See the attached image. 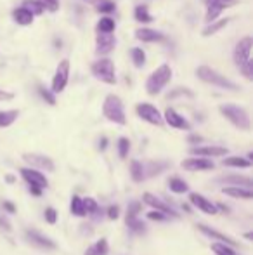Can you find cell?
Segmentation results:
<instances>
[{
  "label": "cell",
  "mask_w": 253,
  "mask_h": 255,
  "mask_svg": "<svg viewBox=\"0 0 253 255\" xmlns=\"http://www.w3.org/2000/svg\"><path fill=\"white\" fill-rule=\"evenodd\" d=\"M172 68L169 64H162L160 68H156L146 80V91L149 96H158L163 89L169 85V82L172 80Z\"/></svg>",
  "instance_id": "obj_1"
},
{
  "label": "cell",
  "mask_w": 253,
  "mask_h": 255,
  "mask_svg": "<svg viewBox=\"0 0 253 255\" xmlns=\"http://www.w3.org/2000/svg\"><path fill=\"white\" fill-rule=\"evenodd\" d=\"M219 111H220V115L226 117L236 128H240V130H250V127H252L250 117H248L245 108L238 106V104H220Z\"/></svg>",
  "instance_id": "obj_2"
},
{
  "label": "cell",
  "mask_w": 253,
  "mask_h": 255,
  "mask_svg": "<svg viewBox=\"0 0 253 255\" xmlns=\"http://www.w3.org/2000/svg\"><path fill=\"white\" fill-rule=\"evenodd\" d=\"M102 115H104L109 122H113V124H116V125L127 124L123 103H122V99L115 94H109L108 98L104 99V104H102Z\"/></svg>",
  "instance_id": "obj_3"
},
{
  "label": "cell",
  "mask_w": 253,
  "mask_h": 255,
  "mask_svg": "<svg viewBox=\"0 0 253 255\" xmlns=\"http://www.w3.org/2000/svg\"><path fill=\"white\" fill-rule=\"evenodd\" d=\"M196 75H198L199 80H203L205 84H212V85H215V87L226 89V91H238V89H240L233 80H229V78L224 77V75L217 73V71L212 70L210 66H199L198 70H196Z\"/></svg>",
  "instance_id": "obj_4"
},
{
  "label": "cell",
  "mask_w": 253,
  "mask_h": 255,
  "mask_svg": "<svg viewBox=\"0 0 253 255\" xmlns=\"http://www.w3.org/2000/svg\"><path fill=\"white\" fill-rule=\"evenodd\" d=\"M92 75H94L97 80L104 82L108 85L116 84V73H115V63L108 57L104 59H97L95 63H92Z\"/></svg>",
  "instance_id": "obj_5"
},
{
  "label": "cell",
  "mask_w": 253,
  "mask_h": 255,
  "mask_svg": "<svg viewBox=\"0 0 253 255\" xmlns=\"http://www.w3.org/2000/svg\"><path fill=\"white\" fill-rule=\"evenodd\" d=\"M68 80H70V61L63 59L59 61L58 68H56L54 78H52V94H61L66 89Z\"/></svg>",
  "instance_id": "obj_6"
},
{
  "label": "cell",
  "mask_w": 253,
  "mask_h": 255,
  "mask_svg": "<svg viewBox=\"0 0 253 255\" xmlns=\"http://www.w3.org/2000/svg\"><path fill=\"white\" fill-rule=\"evenodd\" d=\"M135 111H137V115L142 118L144 122H148V124L151 125H163V115L158 111V108L153 106V104L149 103H139L137 106H135Z\"/></svg>",
  "instance_id": "obj_7"
},
{
  "label": "cell",
  "mask_w": 253,
  "mask_h": 255,
  "mask_svg": "<svg viewBox=\"0 0 253 255\" xmlns=\"http://www.w3.org/2000/svg\"><path fill=\"white\" fill-rule=\"evenodd\" d=\"M21 172V177L26 181V184L30 188H38V189H45L49 186V181L40 170H35V168H30V167H23L19 168Z\"/></svg>",
  "instance_id": "obj_8"
},
{
  "label": "cell",
  "mask_w": 253,
  "mask_h": 255,
  "mask_svg": "<svg viewBox=\"0 0 253 255\" xmlns=\"http://www.w3.org/2000/svg\"><path fill=\"white\" fill-rule=\"evenodd\" d=\"M142 202L146 205H149L151 208H155V210L162 212V214H165L167 217H179V212L175 210V208L172 207V205H169L167 202H163L162 198H158V196L151 195V193H144L142 195Z\"/></svg>",
  "instance_id": "obj_9"
},
{
  "label": "cell",
  "mask_w": 253,
  "mask_h": 255,
  "mask_svg": "<svg viewBox=\"0 0 253 255\" xmlns=\"http://www.w3.org/2000/svg\"><path fill=\"white\" fill-rule=\"evenodd\" d=\"M206 3V23H213L219 17V14L222 10H226L227 7H233L238 3V0H205Z\"/></svg>",
  "instance_id": "obj_10"
},
{
  "label": "cell",
  "mask_w": 253,
  "mask_h": 255,
  "mask_svg": "<svg viewBox=\"0 0 253 255\" xmlns=\"http://www.w3.org/2000/svg\"><path fill=\"white\" fill-rule=\"evenodd\" d=\"M23 160L26 161L28 165H31L30 168H40V170H47V172H54L56 165L54 161L51 160L49 156H45V154H37V153H26L23 154Z\"/></svg>",
  "instance_id": "obj_11"
},
{
  "label": "cell",
  "mask_w": 253,
  "mask_h": 255,
  "mask_svg": "<svg viewBox=\"0 0 253 255\" xmlns=\"http://www.w3.org/2000/svg\"><path fill=\"white\" fill-rule=\"evenodd\" d=\"M252 44H253L252 37H245V38H241L236 44V47H234V61H236V64L240 68L250 61Z\"/></svg>",
  "instance_id": "obj_12"
},
{
  "label": "cell",
  "mask_w": 253,
  "mask_h": 255,
  "mask_svg": "<svg viewBox=\"0 0 253 255\" xmlns=\"http://www.w3.org/2000/svg\"><path fill=\"white\" fill-rule=\"evenodd\" d=\"M24 236H26V240L31 243V245L38 247V249H44V250H54L56 247V242L54 240H51L49 236H44L42 233L35 231V229H28L26 233H24Z\"/></svg>",
  "instance_id": "obj_13"
},
{
  "label": "cell",
  "mask_w": 253,
  "mask_h": 255,
  "mask_svg": "<svg viewBox=\"0 0 253 255\" xmlns=\"http://www.w3.org/2000/svg\"><path fill=\"white\" fill-rule=\"evenodd\" d=\"M184 170H189V172H205V170H213L215 168V163L208 158H187L184 160L182 163Z\"/></svg>",
  "instance_id": "obj_14"
},
{
  "label": "cell",
  "mask_w": 253,
  "mask_h": 255,
  "mask_svg": "<svg viewBox=\"0 0 253 255\" xmlns=\"http://www.w3.org/2000/svg\"><path fill=\"white\" fill-rule=\"evenodd\" d=\"M189 202L194 205L198 210H201L203 214H206V215H217V214H219V208H217V205L212 203L208 198H205L203 195H199V193H191Z\"/></svg>",
  "instance_id": "obj_15"
},
{
  "label": "cell",
  "mask_w": 253,
  "mask_h": 255,
  "mask_svg": "<svg viewBox=\"0 0 253 255\" xmlns=\"http://www.w3.org/2000/svg\"><path fill=\"white\" fill-rule=\"evenodd\" d=\"M189 153L196 158H203V156H226L229 153V149L224 148V146H196V148H191Z\"/></svg>",
  "instance_id": "obj_16"
},
{
  "label": "cell",
  "mask_w": 253,
  "mask_h": 255,
  "mask_svg": "<svg viewBox=\"0 0 253 255\" xmlns=\"http://www.w3.org/2000/svg\"><path fill=\"white\" fill-rule=\"evenodd\" d=\"M163 122H167L170 127L179 128V130H189V128H191L189 122H187L182 115L177 113L175 110H172V108H169V110L165 111V120H163Z\"/></svg>",
  "instance_id": "obj_17"
},
{
  "label": "cell",
  "mask_w": 253,
  "mask_h": 255,
  "mask_svg": "<svg viewBox=\"0 0 253 255\" xmlns=\"http://www.w3.org/2000/svg\"><path fill=\"white\" fill-rule=\"evenodd\" d=\"M217 182H222V184H231L229 188H247L250 189L253 181L252 177H247V175H224V177H219Z\"/></svg>",
  "instance_id": "obj_18"
},
{
  "label": "cell",
  "mask_w": 253,
  "mask_h": 255,
  "mask_svg": "<svg viewBox=\"0 0 253 255\" xmlns=\"http://www.w3.org/2000/svg\"><path fill=\"white\" fill-rule=\"evenodd\" d=\"M198 229L205 236H208V238L217 240V243H224V245H229V247L236 245V242H234L233 238H229V236H226V235H222V233L215 231V229H212L210 226H206V224H198Z\"/></svg>",
  "instance_id": "obj_19"
},
{
  "label": "cell",
  "mask_w": 253,
  "mask_h": 255,
  "mask_svg": "<svg viewBox=\"0 0 253 255\" xmlns=\"http://www.w3.org/2000/svg\"><path fill=\"white\" fill-rule=\"evenodd\" d=\"M135 38L141 42H163L165 35L162 31L151 30V28H139L135 30Z\"/></svg>",
  "instance_id": "obj_20"
},
{
  "label": "cell",
  "mask_w": 253,
  "mask_h": 255,
  "mask_svg": "<svg viewBox=\"0 0 253 255\" xmlns=\"http://www.w3.org/2000/svg\"><path fill=\"white\" fill-rule=\"evenodd\" d=\"M116 38L113 35H101L99 33L97 40H95V51L97 54H109L115 49Z\"/></svg>",
  "instance_id": "obj_21"
},
{
  "label": "cell",
  "mask_w": 253,
  "mask_h": 255,
  "mask_svg": "<svg viewBox=\"0 0 253 255\" xmlns=\"http://www.w3.org/2000/svg\"><path fill=\"white\" fill-rule=\"evenodd\" d=\"M84 208L85 215H88L92 221H101L102 219V210L94 198H84Z\"/></svg>",
  "instance_id": "obj_22"
},
{
  "label": "cell",
  "mask_w": 253,
  "mask_h": 255,
  "mask_svg": "<svg viewBox=\"0 0 253 255\" xmlns=\"http://www.w3.org/2000/svg\"><path fill=\"white\" fill-rule=\"evenodd\" d=\"M222 193L231 198H238V200H252L253 193L252 189L247 188H222Z\"/></svg>",
  "instance_id": "obj_23"
},
{
  "label": "cell",
  "mask_w": 253,
  "mask_h": 255,
  "mask_svg": "<svg viewBox=\"0 0 253 255\" xmlns=\"http://www.w3.org/2000/svg\"><path fill=\"white\" fill-rule=\"evenodd\" d=\"M12 17L14 21H16L17 24H21V26H30L31 23H33V14H30L26 9H23V7H19V9H14L12 10Z\"/></svg>",
  "instance_id": "obj_24"
},
{
  "label": "cell",
  "mask_w": 253,
  "mask_h": 255,
  "mask_svg": "<svg viewBox=\"0 0 253 255\" xmlns=\"http://www.w3.org/2000/svg\"><path fill=\"white\" fill-rule=\"evenodd\" d=\"M130 175L134 182H142L146 179V165L139 160H134L130 163Z\"/></svg>",
  "instance_id": "obj_25"
},
{
  "label": "cell",
  "mask_w": 253,
  "mask_h": 255,
  "mask_svg": "<svg viewBox=\"0 0 253 255\" xmlns=\"http://www.w3.org/2000/svg\"><path fill=\"white\" fill-rule=\"evenodd\" d=\"M109 254V245L104 238H101L99 242H95L94 245H90L85 250L84 255H108Z\"/></svg>",
  "instance_id": "obj_26"
},
{
  "label": "cell",
  "mask_w": 253,
  "mask_h": 255,
  "mask_svg": "<svg viewBox=\"0 0 253 255\" xmlns=\"http://www.w3.org/2000/svg\"><path fill=\"white\" fill-rule=\"evenodd\" d=\"M169 189L172 193H175V195H184V193L189 191V186H187V182L184 181V179L172 177V179H169Z\"/></svg>",
  "instance_id": "obj_27"
},
{
  "label": "cell",
  "mask_w": 253,
  "mask_h": 255,
  "mask_svg": "<svg viewBox=\"0 0 253 255\" xmlns=\"http://www.w3.org/2000/svg\"><path fill=\"white\" fill-rule=\"evenodd\" d=\"M115 28H116L115 19H113V17H109V16L101 17V21L97 23V31L101 35H113Z\"/></svg>",
  "instance_id": "obj_28"
},
{
  "label": "cell",
  "mask_w": 253,
  "mask_h": 255,
  "mask_svg": "<svg viewBox=\"0 0 253 255\" xmlns=\"http://www.w3.org/2000/svg\"><path fill=\"white\" fill-rule=\"evenodd\" d=\"M222 165H224V167L250 168L252 167V161H248L247 158H241V156H229V158H224Z\"/></svg>",
  "instance_id": "obj_29"
},
{
  "label": "cell",
  "mask_w": 253,
  "mask_h": 255,
  "mask_svg": "<svg viewBox=\"0 0 253 255\" xmlns=\"http://www.w3.org/2000/svg\"><path fill=\"white\" fill-rule=\"evenodd\" d=\"M19 117V111L17 110H10V111H0V128L10 127L14 122Z\"/></svg>",
  "instance_id": "obj_30"
},
{
  "label": "cell",
  "mask_w": 253,
  "mask_h": 255,
  "mask_svg": "<svg viewBox=\"0 0 253 255\" xmlns=\"http://www.w3.org/2000/svg\"><path fill=\"white\" fill-rule=\"evenodd\" d=\"M70 210H71V214L77 215V217H85L84 198H80V196H73V198H71V203H70Z\"/></svg>",
  "instance_id": "obj_31"
},
{
  "label": "cell",
  "mask_w": 253,
  "mask_h": 255,
  "mask_svg": "<svg viewBox=\"0 0 253 255\" xmlns=\"http://www.w3.org/2000/svg\"><path fill=\"white\" fill-rule=\"evenodd\" d=\"M229 23H231V17H226V19H220V21H217V23L208 24V26H206L205 30H203V35H205V37H208V35L217 33V31H219V30H222V28H226Z\"/></svg>",
  "instance_id": "obj_32"
},
{
  "label": "cell",
  "mask_w": 253,
  "mask_h": 255,
  "mask_svg": "<svg viewBox=\"0 0 253 255\" xmlns=\"http://www.w3.org/2000/svg\"><path fill=\"white\" fill-rule=\"evenodd\" d=\"M23 9H26L28 12L33 14V16H40V14H44V10H45L38 0H24Z\"/></svg>",
  "instance_id": "obj_33"
},
{
  "label": "cell",
  "mask_w": 253,
  "mask_h": 255,
  "mask_svg": "<svg viewBox=\"0 0 253 255\" xmlns=\"http://www.w3.org/2000/svg\"><path fill=\"white\" fill-rule=\"evenodd\" d=\"M134 16H135V19H137L139 23H151V21H153V16L148 12V7H146V5H137V7H135Z\"/></svg>",
  "instance_id": "obj_34"
},
{
  "label": "cell",
  "mask_w": 253,
  "mask_h": 255,
  "mask_svg": "<svg viewBox=\"0 0 253 255\" xmlns=\"http://www.w3.org/2000/svg\"><path fill=\"white\" fill-rule=\"evenodd\" d=\"M125 222L127 228L135 235H144L146 233V224L142 221H139V219H125Z\"/></svg>",
  "instance_id": "obj_35"
},
{
  "label": "cell",
  "mask_w": 253,
  "mask_h": 255,
  "mask_svg": "<svg viewBox=\"0 0 253 255\" xmlns=\"http://www.w3.org/2000/svg\"><path fill=\"white\" fill-rule=\"evenodd\" d=\"M212 252L215 255H240V254H236V250H234L233 247L224 245V243H213Z\"/></svg>",
  "instance_id": "obj_36"
},
{
  "label": "cell",
  "mask_w": 253,
  "mask_h": 255,
  "mask_svg": "<svg viewBox=\"0 0 253 255\" xmlns=\"http://www.w3.org/2000/svg\"><path fill=\"white\" fill-rule=\"evenodd\" d=\"M130 54H132V59H134V64L137 68H142L146 64V52L142 51L141 47H134L130 51Z\"/></svg>",
  "instance_id": "obj_37"
},
{
  "label": "cell",
  "mask_w": 253,
  "mask_h": 255,
  "mask_svg": "<svg viewBox=\"0 0 253 255\" xmlns=\"http://www.w3.org/2000/svg\"><path fill=\"white\" fill-rule=\"evenodd\" d=\"M128 151H130V141L127 137H120L118 139V154L120 158H127Z\"/></svg>",
  "instance_id": "obj_38"
},
{
  "label": "cell",
  "mask_w": 253,
  "mask_h": 255,
  "mask_svg": "<svg viewBox=\"0 0 253 255\" xmlns=\"http://www.w3.org/2000/svg\"><path fill=\"white\" fill-rule=\"evenodd\" d=\"M142 210L141 203L139 202H130L128 203V208H127V219H137L139 212Z\"/></svg>",
  "instance_id": "obj_39"
},
{
  "label": "cell",
  "mask_w": 253,
  "mask_h": 255,
  "mask_svg": "<svg viewBox=\"0 0 253 255\" xmlns=\"http://www.w3.org/2000/svg\"><path fill=\"white\" fill-rule=\"evenodd\" d=\"M38 92H40V96H42V99H44L47 104H51V106H54L56 104V96L52 94V91H47L45 87H38Z\"/></svg>",
  "instance_id": "obj_40"
},
{
  "label": "cell",
  "mask_w": 253,
  "mask_h": 255,
  "mask_svg": "<svg viewBox=\"0 0 253 255\" xmlns=\"http://www.w3.org/2000/svg\"><path fill=\"white\" fill-rule=\"evenodd\" d=\"M97 9H99V12H102V14H111V12H115L116 7L111 0H102V2L97 5Z\"/></svg>",
  "instance_id": "obj_41"
},
{
  "label": "cell",
  "mask_w": 253,
  "mask_h": 255,
  "mask_svg": "<svg viewBox=\"0 0 253 255\" xmlns=\"http://www.w3.org/2000/svg\"><path fill=\"white\" fill-rule=\"evenodd\" d=\"M38 2H40L42 7H44L45 10H49V12H56V10L59 9V0H38Z\"/></svg>",
  "instance_id": "obj_42"
},
{
  "label": "cell",
  "mask_w": 253,
  "mask_h": 255,
  "mask_svg": "<svg viewBox=\"0 0 253 255\" xmlns=\"http://www.w3.org/2000/svg\"><path fill=\"white\" fill-rule=\"evenodd\" d=\"M44 217H45V221H47L49 224H56V222H58V212H56V208L49 207V208H45Z\"/></svg>",
  "instance_id": "obj_43"
},
{
  "label": "cell",
  "mask_w": 253,
  "mask_h": 255,
  "mask_svg": "<svg viewBox=\"0 0 253 255\" xmlns=\"http://www.w3.org/2000/svg\"><path fill=\"white\" fill-rule=\"evenodd\" d=\"M240 70H241V73L248 78V80H253V64H252V61H248L247 64H243Z\"/></svg>",
  "instance_id": "obj_44"
},
{
  "label": "cell",
  "mask_w": 253,
  "mask_h": 255,
  "mask_svg": "<svg viewBox=\"0 0 253 255\" xmlns=\"http://www.w3.org/2000/svg\"><path fill=\"white\" fill-rule=\"evenodd\" d=\"M148 219H151V221H169L170 217H167L165 214H162V212H158V210H153L148 214Z\"/></svg>",
  "instance_id": "obj_45"
},
{
  "label": "cell",
  "mask_w": 253,
  "mask_h": 255,
  "mask_svg": "<svg viewBox=\"0 0 253 255\" xmlns=\"http://www.w3.org/2000/svg\"><path fill=\"white\" fill-rule=\"evenodd\" d=\"M108 217L111 219V221H116V219L120 217V208L116 207V205H111V207L108 208Z\"/></svg>",
  "instance_id": "obj_46"
},
{
  "label": "cell",
  "mask_w": 253,
  "mask_h": 255,
  "mask_svg": "<svg viewBox=\"0 0 253 255\" xmlns=\"http://www.w3.org/2000/svg\"><path fill=\"white\" fill-rule=\"evenodd\" d=\"M14 99V92H7L0 89V101H12Z\"/></svg>",
  "instance_id": "obj_47"
},
{
  "label": "cell",
  "mask_w": 253,
  "mask_h": 255,
  "mask_svg": "<svg viewBox=\"0 0 253 255\" xmlns=\"http://www.w3.org/2000/svg\"><path fill=\"white\" fill-rule=\"evenodd\" d=\"M3 210H7L9 214H14V212H16V207H14L10 202H3Z\"/></svg>",
  "instance_id": "obj_48"
},
{
  "label": "cell",
  "mask_w": 253,
  "mask_h": 255,
  "mask_svg": "<svg viewBox=\"0 0 253 255\" xmlns=\"http://www.w3.org/2000/svg\"><path fill=\"white\" fill-rule=\"evenodd\" d=\"M0 228H3V229H5V231H9V229H10V224L5 221V219L0 217Z\"/></svg>",
  "instance_id": "obj_49"
},
{
  "label": "cell",
  "mask_w": 253,
  "mask_h": 255,
  "mask_svg": "<svg viewBox=\"0 0 253 255\" xmlns=\"http://www.w3.org/2000/svg\"><path fill=\"white\" fill-rule=\"evenodd\" d=\"M106 146H108V139H106V137H102L101 141H99V149H101V151H104V149H106Z\"/></svg>",
  "instance_id": "obj_50"
},
{
  "label": "cell",
  "mask_w": 253,
  "mask_h": 255,
  "mask_svg": "<svg viewBox=\"0 0 253 255\" xmlns=\"http://www.w3.org/2000/svg\"><path fill=\"white\" fill-rule=\"evenodd\" d=\"M189 142H192V144H198V142H201V135H191Z\"/></svg>",
  "instance_id": "obj_51"
},
{
  "label": "cell",
  "mask_w": 253,
  "mask_h": 255,
  "mask_svg": "<svg viewBox=\"0 0 253 255\" xmlns=\"http://www.w3.org/2000/svg\"><path fill=\"white\" fill-rule=\"evenodd\" d=\"M30 193H31V195H35V196H40V195H42V189H38V188H30Z\"/></svg>",
  "instance_id": "obj_52"
},
{
  "label": "cell",
  "mask_w": 253,
  "mask_h": 255,
  "mask_svg": "<svg viewBox=\"0 0 253 255\" xmlns=\"http://www.w3.org/2000/svg\"><path fill=\"white\" fill-rule=\"evenodd\" d=\"M7 182H14V177H12V175H7Z\"/></svg>",
  "instance_id": "obj_53"
},
{
  "label": "cell",
  "mask_w": 253,
  "mask_h": 255,
  "mask_svg": "<svg viewBox=\"0 0 253 255\" xmlns=\"http://www.w3.org/2000/svg\"><path fill=\"white\" fill-rule=\"evenodd\" d=\"M88 2H92V0H88Z\"/></svg>",
  "instance_id": "obj_54"
}]
</instances>
